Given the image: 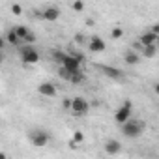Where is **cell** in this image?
Returning a JSON list of instances; mask_svg holds the SVG:
<instances>
[{
  "label": "cell",
  "mask_w": 159,
  "mask_h": 159,
  "mask_svg": "<svg viewBox=\"0 0 159 159\" xmlns=\"http://www.w3.org/2000/svg\"><path fill=\"white\" fill-rule=\"evenodd\" d=\"M111 36H112V39H120V38L124 36V30H122L120 26H116V28H112V32H111Z\"/></svg>",
  "instance_id": "obj_18"
},
{
  "label": "cell",
  "mask_w": 159,
  "mask_h": 159,
  "mask_svg": "<svg viewBox=\"0 0 159 159\" xmlns=\"http://www.w3.org/2000/svg\"><path fill=\"white\" fill-rule=\"evenodd\" d=\"M103 150H105L107 155H118V153L122 152V142H120L118 139H109V140L105 142Z\"/></svg>",
  "instance_id": "obj_7"
},
{
  "label": "cell",
  "mask_w": 159,
  "mask_h": 159,
  "mask_svg": "<svg viewBox=\"0 0 159 159\" xmlns=\"http://www.w3.org/2000/svg\"><path fill=\"white\" fill-rule=\"evenodd\" d=\"M0 159H10V157H8V153H6V152H0Z\"/></svg>",
  "instance_id": "obj_26"
},
{
  "label": "cell",
  "mask_w": 159,
  "mask_h": 159,
  "mask_svg": "<svg viewBox=\"0 0 159 159\" xmlns=\"http://www.w3.org/2000/svg\"><path fill=\"white\" fill-rule=\"evenodd\" d=\"M38 92L43 98H54L56 96V86L52 83H41V84H38Z\"/></svg>",
  "instance_id": "obj_8"
},
{
  "label": "cell",
  "mask_w": 159,
  "mask_h": 159,
  "mask_svg": "<svg viewBox=\"0 0 159 159\" xmlns=\"http://www.w3.org/2000/svg\"><path fill=\"white\" fill-rule=\"evenodd\" d=\"M4 38V41H6V45H11V47H19L21 45V41H19V38L15 36V32L10 28V30H6V34L2 36Z\"/></svg>",
  "instance_id": "obj_12"
},
{
  "label": "cell",
  "mask_w": 159,
  "mask_h": 159,
  "mask_svg": "<svg viewBox=\"0 0 159 159\" xmlns=\"http://www.w3.org/2000/svg\"><path fill=\"white\" fill-rule=\"evenodd\" d=\"M28 139H30V144L34 148H45L51 140V135L45 129H32L28 133Z\"/></svg>",
  "instance_id": "obj_2"
},
{
  "label": "cell",
  "mask_w": 159,
  "mask_h": 159,
  "mask_svg": "<svg viewBox=\"0 0 159 159\" xmlns=\"http://www.w3.org/2000/svg\"><path fill=\"white\" fill-rule=\"evenodd\" d=\"M71 8H73V11H83V10H84V2L77 0V2H73V4H71Z\"/></svg>",
  "instance_id": "obj_19"
},
{
  "label": "cell",
  "mask_w": 159,
  "mask_h": 159,
  "mask_svg": "<svg viewBox=\"0 0 159 159\" xmlns=\"http://www.w3.org/2000/svg\"><path fill=\"white\" fill-rule=\"evenodd\" d=\"M52 60L58 64V66H62L64 64V60H66V56H67V52H64V51H52Z\"/></svg>",
  "instance_id": "obj_17"
},
{
  "label": "cell",
  "mask_w": 159,
  "mask_h": 159,
  "mask_svg": "<svg viewBox=\"0 0 159 159\" xmlns=\"http://www.w3.org/2000/svg\"><path fill=\"white\" fill-rule=\"evenodd\" d=\"M11 30L15 32V36L19 38V41H21V43H23V41H25V38L30 34V28H28V26H25V25H17V26H13Z\"/></svg>",
  "instance_id": "obj_13"
},
{
  "label": "cell",
  "mask_w": 159,
  "mask_h": 159,
  "mask_svg": "<svg viewBox=\"0 0 159 159\" xmlns=\"http://www.w3.org/2000/svg\"><path fill=\"white\" fill-rule=\"evenodd\" d=\"M83 142H84V133H83V131H75L73 137H71L69 146H71V148H77V146H81Z\"/></svg>",
  "instance_id": "obj_15"
},
{
  "label": "cell",
  "mask_w": 159,
  "mask_h": 159,
  "mask_svg": "<svg viewBox=\"0 0 159 159\" xmlns=\"http://www.w3.org/2000/svg\"><path fill=\"white\" fill-rule=\"evenodd\" d=\"M124 60H125V64H129V66H137V64L140 62V54H139L137 51L129 49V51H125V54H124Z\"/></svg>",
  "instance_id": "obj_11"
},
{
  "label": "cell",
  "mask_w": 159,
  "mask_h": 159,
  "mask_svg": "<svg viewBox=\"0 0 159 159\" xmlns=\"http://www.w3.org/2000/svg\"><path fill=\"white\" fill-rule=\"evenodd\" d=\"M21 60L25 62V64H38L39 62V52L32 47V45H25L23 49H21Z\"/></svg>",
  "instance_id": "obj_5"
},
{
  "label": "cell",
  "mask_w": 159,
  "mask_h": 159,
  "mask_svg": "<svg viewBox=\"0 0 159 159\" xmlns=\"http://www.w3.org/2000/svg\"><path fill=\"white\" fill-rule=\"evenodd\" d=\"M157 39H159V36H155V34L146 30L144 34H140L139 43H140V47H150V45H157Z\"/></svg>",
  "instance_id": "obj_9"
},
{
  "label": "cell",
  "mask_w": 159,
  "mask_h": 159,
  "mask_svg": "<svg viewBox=\"0 0 159 159\" xmlns=\"http://www.w3.org/2000/svg\"><path fill=\"white\" fill-rule=\"evenodd\" d=\"M101 71H103V73H107V77H111V79H122V77H124V71H122V69H118V67L103 66V67H101Z\"/></svg>",
  "instance_id": "obj_14"
},
{
  "label": "cell",
  "mask_w": 159,
  "mask_h": 159,
  "mask_svg": "<svg viewBox=\"0 0 159 159\" xmlns=\"http://www.w3.org/2000/svg\"><path fill=\"white\" fill-rule=\"evenodd\" d=\"M10 10H11V13H15V15H21V13H23V6H21V4H11Z\"/></svg>",
  "instance_id": "obj_20"
},
{
  "label": "cell",
  "mask_w": 159,
  "mask_h": 159,
  "mask_svg": "<svg viewBox=\"0 0 159 159\" xmlns=\"http://www.w3.org/2000/svg\"><path fill=\"white\" fill-rule=\"evenodd\" d=\"M2 62H4V52L0 51V64H2Z\"/></svg>",
  "instance_id": "obj_27"
},
{
  "label": "cell",
  "mask_w": 159,
  "mask_h": 159,
  "mask_svg": "<svg viewBox=\"0 0 159 159\" xmlns=\"http://www.w3.org/2000/svg\"><path fill=\"white\" fill-rule=\"evenodd\" d=\"M84 39H86L84 34H77V36H75V41H77V43H84Z\"/></svg>",
  "instance_id": "obj_24"
},
{
  "label": "cell",
  "mask_w": 159,
  "mask_h": 159,
  "mask_svg": "<svg viewBox=\"0 0 159 159\" xmlns=\"http://www.w3.org/2000/svg\"><path fill=\"white\" fill-rule=\"evenodd\" d=\"M4 47H6V41H4V38H2V36H0V51H2Z\"/></svg>",
  "instance_id": "obj_25"
},
{
  "label": "cell",
  "mask_w": 159,
  "mask_h": 159,
  "mask_svg": "<svg viewBox=\"0 0 159 159\" xmlns=\"http://www.w3.org/2000/svg\"><path fill=\"white\" fill-rule=\"evenodd\" d=\"M131 114H133V103H131V101H124L122 107L114 112V122H116L118 125H122V124H125L127 120H131Z\"/></svg>",
  "instance_id": "obj_4"
},
{
  "label": "cell",
  "mask_w": 159,
  "mask_h": 159,
  "mask_svg": "<svg viewBox=\"0 0 159 159\" xmlns=\"http://www.w3.org/2000/svg\"><path fill=\"white\" fill-rule=\"evenodd\" d=\"M71 114H75V116H84V114H88V111H90V103L84 99V98H81V96H77V98H71Z\"/></svg>",
  "instance_id": "obj_3"
},
{
  "label": "cell",
  "mask_w": 159,
  "mask_h": 159,
  "mask_svg": "<svg viewBox=\"0 0 159 159\" xmlns=\"http://www.w3.org/2000/svg\"><path fill=\"white\" fill-rule=\"evenodd\" d=\"M120 129L127 139H139L142 135V131L146 129V124H142L139 120H127L125 124L120 125Z\"/></svg>",
  "instance_id": "obj_1"
},
{
  "label": "cell",
  "mask_w": 159,
  "mask_h": 159,
  "mask_svg": "<svg viewBox=\"0 0 159 159\" xmlns=\"http://www.w3.org/2000/svg\"><path fill=\"white\" fill-rule=\"evenodd\" d=\"M140 51H142V56H144V58H148V60H152V58H155V54H157V45H150V47H142Z\"/></svg>",
  "instance_id": "obj_16"
},
{
  "label": "cell",
  "mask_w": 159,
  "mask_h": 159,
  "mask_svg": "<svg viewBox=\"0 0 159 159\" xmlns=\"http://www.w3.org/2000/svg\"><path fill=\"white\" fill-rule=\"evenodd\" d=\"M58 75H60V79H64V81H71V75H69L64 67H60V69H58Z\"/></svg>",
  "instance_id": "obj_21"
},
{
  "label": "cell",
  "mask_w": 159,
  "mask_h": 159,
  "mask_svg": "<svg viewBox=\"0 0 159 159\" xmlns=\"http://www.w3.org/2000/svg\"><path fill=\"white\" fill-rule=\"evenodd\" d=\"M34 41H36V36H34V32L30 30V34H28V36L25 38V41H23V43H25V45H32Z\"/></svg>",
  "instance_id": "obj_22"
},
{
  "label": "cell",
  "mask_w": 159,
  "mask_h": 159,
  "mask_svg": "<svg viewBox=\"0 0 159 159\" xmlns=\"http://www.w3.org/2000/svg\"><path fill=\"white\" fill-rule=\"evenodd\" d=\"M62 109H64V111H69V109H71V99H69V98H66V99L62 101Z\"/></svg>",
  "instance_id": "obj_23"
},
{
  "label": "cell",
  "mask_w": 159,
  "mask_h": 159,
  "mask_svg": "<svg viewBox=\"0 0 159 159\" xmlns=\"http://www.w3.org/2000/svg\"><path fill=\"white\" fill-rule=\"evenodd\" d=\"M60 17V8H56V6H49L47 10H43L41 11V19H45V21H56Z\"/></svg>",
  "instance_id": "obj_10"
},
{
  "label": "cell",
  "mask_w": 159,
  "mask_h": 159,
  "mask_svg": "<svg viewBox=\"0 0 159 159\" xmlns=\"http://www.w3.org/2000/svg\"><path fill=\"white\" fill-rule=\"evenodd\" d=\"M105 49H107V43H105L103 38H99V36L90 38V41H88V51L90 52H103Z\"/></svg>",
  "instance_id": "obj_6"
}]
</instances>
